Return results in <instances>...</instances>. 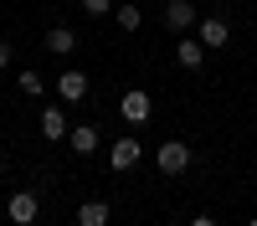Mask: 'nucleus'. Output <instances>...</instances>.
Instances as JSON below:
<instances>
[{"label":"nucleus","mask_w":257,"mask_h":226,"mask_svg":"<svg viewBox=\"0 0 257 226\" xmlns=\"http://www.w3.org/2000/svg\"><path fill=\"white\" fill-rule=\"evenodd\" d=\"M72 47H77V31H72V26H52V31H47V52H57V57H67Z\"/></svg>","instance_id":"nucleus-9"},{"label":"nucleus","mask_w":257,"mask_h":226,"mask_svg":"<svg viewBox=\"0 0 257 226\" xmlns=\"http://www.w3.org/2000/svg\"><path fill=\"white\" fill-rule=\"evenodd\" d=\"M21 93L36 98V93H41V77H36V72H21Z\"/></svg>","instance_id":"nucleus-15"},{"label":"nucleus","mask_w":257,"mask_h":226,"mask_svg":"<svg viewBox=\"0 0 257 226\" xmlns=\"http://www.w3.org/2000/svg\"><path fill=\"white\" fill-rule=\"evenodd\" d=\"M0 180H6V170H0Z\"/></svg>","instance_id":"nucleus-19"},{"label":"nucleus","mask_w":257,"mask_h":226,"mask_svg":"<svg viewBox=\"0 0 257 226\" xmlns=\"http://www.w3.org/2000/svg\"><path fill=\"white\" fill-rule=\"evenodd\" d=\"M108 200H88V205H82V211H77V226H108Z\"/></svg>","instance_id":"nucleus-12"},{"label":"nucleus","mask_w":257,"mask_h":226,"mask_svg":"<svg viewBox=\"0 0 257 226\" xmlns=\"http://www.w3.org/2000/svg\"><path fill=\"white\" fill-rule=\"evenodd\" d=\"M190 226H221L216 216H196V221H190Z\"/></svg>","instance_id":"nucleus-17"},{"label":"nucleus","mask_w":257,"mask_h":226,"mask_svg":"<svg viewBox=\"0 0 257 226\" xmlns=\"http://www.w3.org/2000/svg\"><path fill=\"white\" fill-rule=\"evenodd\" d=\"M196 41H201L206 52H221L226 41H231V26H226L221 16H206V21H201V36H196Z\"/></svg>","instance_id":"nucleus-3"},{"label":"nucleus","mask_w":257,"mask_h":226,"mask_svg":"<svg viewBox=\"0 0 257 226\" xmlns=\"http://www.w3.org/2000/svg\"><path fill=\"white\" fill-rule=\"evenodd\" d=\"M165 26L170 31H190L196 26V6H190V0H170L165 6Z\"/></svg>","instance_id":"nucleus-6"},{"label":"nucleus","mask_w":257,"mask_h":226,"mask_svg":"<svg viewBox=\"0 0 257 226\" xmlns=\"http://www.w3.org/2000/svg\"><path fill=\"white\" fill-rule=\"evenodd\" d=\"M139 154H144V149H139V139H134V134H123V139L113 144V154H108V159H113V170H118V175H128V170L139 164Z\"/></svg>","instance_id":"nucleus-4"},{"label":"nucleus","mask_w":257,"mask_h":226,"mask_svg":"<svg viewBox=\"0 0 257 226\" xmlns=\"http://www.w3.org/2000/svg\"><path fill=\"white\" fill-rule=\"evenodd\" d=\"M118 113L139 129V123H149V113H155V98H149V93H139V88H128V93L118 98Z\"/></svg>","instance_id":"nucleus-1"},{"label":"nucleus","mask_w":257,"mask_h":226,"mask_svg":"<svg viewBox=\"0 0 257 226\" xmlns=\"http://www.w3.org/2000/svg\"><path fill=\"white\" fill-rule=\"evenodd\" d=\"M6 216H11V226H31V221H36V195H31V190H16Z\"/></svg>","instance_id":"nucleus-5"},{"label":"nucleus","mask_w":257,"mask_h":226,"mask_svg":"<svg viewBox=\"0 0 257 226\" xmlns=\"http://www.w3.org/2000/svg\"><path fill=\"white\" fill-rule=\"evenodd\" d=\"M247 226H257V216H252V221H247Z\"/></svg>","instance_id":"nucleus-18"},{"label":"nucleus","mask_w":257,"mask_h":226,"mask_svg":"<svg viewBox=\"0 0 257 226\" xmlns=\"http://www.w3.org/2000/svg\"><path fill=\"white\" fill-rule=\"evenodd\" d=\"M113 16H118V26H123V31H139V26H144V11H134V6H118Z\"/></svg>","instance_id":"nucleus-13"},{"label":"nucleus","mask_w":257,"mask_h":226,"mask_svg":"<svg viewBox=\"0 0 257 226\" xmlns=\"http://www.w3.org/2000/svg\"><path fill=\"white\" fill-rule=\"evenodd\" d=\"M226 6H231V0H226Z\"/></svg>","instance_id":"nucleus-20"},{"label":"nucleus","mask_w":257,"mask_h":226,"mask_svg":"<svg viewBox=\"0 0 257 226\" xmlns=\"http://www.w3.org/2000/svg\"><path fill=\"white\" fill-rule=\"evenodd\" d=\"M67 144H72L77 154H93L98 149V129H93V123H77V129L67 134Z\"/></svg>","instance_id":"nucleus-11"},{"label":"nucleus","mask_w":257,"mask_h":226,"mask_svg":"<svg viewBox=\"0 0 257 226\" xmlns=\"http://www.w3.org/2000/svg\"><path fill=\"white\" fill-rule=\"evenodd\" d=\"M41 134H47L52 144L72 134V129H67V113H62V108H57V103H47V108H41Z\"/></svg>","instance_id":"nucleus-7"},{"label":"nucleus","mask_w":257,"mask_h":226,"mask_svg":"<svg viewBox=\"0 0 257 226\" xmlns=\"http://www.w3.org/2000/svg\"><path fill=\"white\" fill-rule=\"evenodd\" d=\"M82 11H88V16H108L113 0H82Z\"/></svg>","instance_id":"nucleus-14"},{"label":"nucleus","mask_w":257,"mask_h":226,"mask_svg":"<svg viewBox=\"0 0 257 226\" xmlns=\"http://www.w3.org/2000/svg\"><path fill=\"white\" fill-rule=\"evenodd\" d=\"M175 57H180V67H190V72H196V67H201V62H206V47H201V41H196V36H185V41H180V47H175Z\"/></svg>","instance_id":"nucleus-10"},{"label":"nucleus","mask_w":257,"mask_h":226,"mask_svg":"<svg viewBox=\"0 0 257 226\" xmlns=\"http://www.w3.org/2000/svg\"><path fill=\"white\" fill-rule=\"evenodd\" d=\"M57 98L62 103H82V98H88V77H82V72H62L57 77Z\"/></svg>","instance_id":"nucleus-8"},{"label":"nucleus","mask_w":257,"mask_h":226,"mask_svg":"<svg viewBox=\"0 0 257 226\" xmlns=\"http://www.w3.org/2000/svg\"><path fill=\"white\" fill-rule=\"evenodd\" d=\"M11 67V41H0V72Z\"/></svg>","instance_id":"nucleus-16"},{"label":"nucleus","mask_w":257,"mask_h":226,"mask_svg":"<svg viewBox=\"0 0 257 226\" xmlns=\"http://www.w3.org/2000/svg\"><path fill=\"white\" fill-rule=\"evenodd\" d=\"M155 164H160L165 175H185V170H190V149H185L180 139H165L160 154H155Z\"/></svg>","instance_id":"nucleus-2"}]
</instances>
